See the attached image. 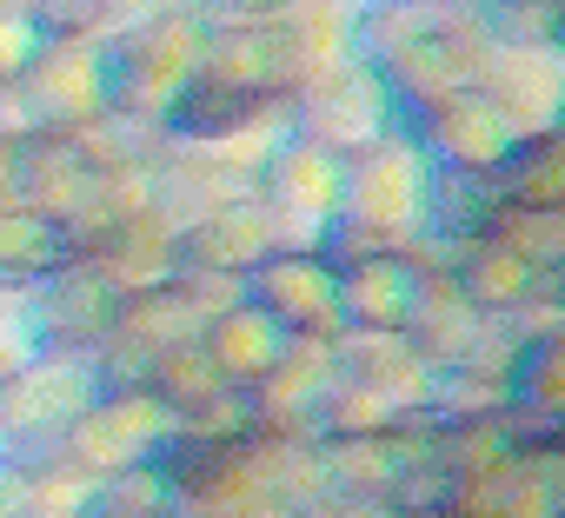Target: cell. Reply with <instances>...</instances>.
I'll return each instance as SVG.
<instances>
[{"instance_id": "cell-18", "label": "cell", "mask_w": 565, "mask_h": 518, "mask_svg": "<svg viewBox=\"0 0 565 518\" xmlns=\"http://www.w3.org/2000/svg\"><path fill=\"white\" fill-rule=\"evenodd\" d=\"M413 287H419V273H413L406 246L333 259L340 326H360V333H406V313H413Z\"/></svg>"}, {"instance_id": "cell-48", "label": "cell", "mask_w": 565, "mask_h": 518, "mask_svg": "<svg viewBox=\"0 0 565 518\" xmlns=\"http://www.w3.org/2000/svg\"><path fill=\"white\" fill-rule=\"evenodd\" d=\"M545 452H552V458H565V425H558V432L545 439Z\"/></svg>"}, {"instance_id": "cell-25", "label": "cell", "mask_w": 565, "mask_h": 518, "mask_svg": "<svg viewBox=\"0 0 565 518\" xmlns=\"http://www.w3.org/2000/svg\"><path fill=\"white\" fill-rule=\"evenodd\" d=\"M87 180H94V166H87V153H81L74 133L28 127V140H21V206L47 213L61 226L74 213V199L87 193Z\"/></svg>"}, {"instance_id": "cell-27", "label": "cell", "mask_w": 565, "mask_h": 518, "mask_svg": "<svg viewBox=\"0 0 565 518\" xmlns=\"http://www.w3.org/2000/svg\"><path fill=\"white\" fill-rule=\"evenodd\" d=\"M499 206H505V199H499L492 180L433 166V186H426V239H439V246L452 252V246L492 233V213H499Z\"/></svg>"}, {"instance_id": "cell-50", "label": "cell", "mask_w": 565, "mask_h": 518, "mask_svg": "<svg viewBox=\"0 0 565 518\" xmlns=\"http://www.w3.org/2000/svg\"><path fill=\"white\" fill-rule=\"evenodd\" d=\"M0 94H8V87H0Z\"/></svg>"}, {"instance_id": "cell-12", "label": "cell", "mask_w": 565, "mask_h": 518, "mask_svg": "<svg viewBox=\"0 0 565 518\" xmlns=\"http://www.w3.org/2000/svg\"><path fill=\"white\" fill-rule=\"evenodd\" d=\"M14 100H21L28 127H54V133H81L87 120H100L107 114L100 41H47L41 34V54L14 80Z\"/></svg>"}, {"instance_id": "cell-42", "label": "cell", "mask_w": 565, "mask_h": 518, "mask_svg": "<svg viewBox=\"0 0 565 518\" xmlns=\"http://www.w3.org/2000/svg\"><path fill=\"white\" fill-rule=\"evenodd\" d=\"M107 8V34L134 28V21H153V14H173V8H193V0H100Z\"/></svg>"}, {"instance_id": "cell-24", "label": "cell", "mask_w": 565, "mask_h": 518, "mask_svg": "<svg viewBox=\"0 0 565 518\" xmlns=\"http://www.w3.org/2000/svg\"><path fill=\"white\" fill-rule=\"evenodd\" d=\"M452 280H459V293L472 300V313H486V320H505V313H519L532 293H539V267L525 252H512L499 233H479V239H466V246H452Z\"/></svg>"}, {"instance_id": "cell-31", "label": "cell", "mask_w": 565, "mask_h": 518, "mask_svg": "<svg viewBox=\"0 0 565 518\" xmlns=\"http://www.w3.org/2000/svg\"><path fill=\"white\" fill-rule=\"evenodd\" d=\"M446 0H353V61L380 67L393 47H406Z\"/></svg>"}, {"instance_id": "cell-26", "label": "cell", "mask_w": 565, "mask_h": 518, "mask_svg": "<svg viewBox=\"0 0 565 518\" xmlns=\"http://www.w3.org/2000/svg\"><path fill=\"white\" fill-rule=\"evenodd\" d=\"M279 346H287V333H279L259 306H226V313H213L206 326H200V353H206V366L226 379V386H253L273 359H279Z\"/></svg>"}, {"instance_id": "cell-46", "label": "cell", "mask_w": 565, "mask_h": 518, "mask_svg": "<svg viewBox=\"0 0 565 518\" xmlns=\"http://www.w3.org/2000/svg\"><path fill=\"white\" fill-rule=\"evenodd\" d=\"M552 47H565V0H552Z\"/></svg>"}, {"instance_id": "cell-14", "label": "cell", "mask_w": 565, "mask_h": 518, "mask_svg": "<svg viewBox=\"0 0 565 518\" xmlns=\"http://www.w3.org/2000/svg\"><path fill=\"white\" fill-rule=\"evenodd\" d=\"M200 326H206V313H200L173 280H167V287H147V293H127L120 313H114V326H107V339H100V353H94L100 386L147 379V366H153L160 353H173V346H193Z\"/></svg>"}, {"instance_id": "cell-15", "label": "cell", "mask_w": 565, "mask_h": 518, "mask_svg": "<svg viewBox=\"0 0 565 518\" xmlns=\"http://www.w3.org/2000/svg\"><path fill=\"white\" fill-rule=\"evenodd\" d=\"M479 94L499 107V120L512 127V140L552 133L565 127V47L532 41V47H492Z\"/></svg>"}, {"instance_id": "cell-9", "label": "cell", "mask_w": 565, "mask_h": 518, "mask_svg": "<svg viewBox=\"0 0 565 518\" xmlns=\"http://www.w3.org/2000/svg\"><path fill=\"white\" fill-rule=\"evenodd\" d=\"M114 313H120V293L87 267L81 252H67L41 287L21 293V320H28L34 353H100Z\"/></svg>"}, {"instance_id": "cell-13", "label": "cell", "mask_w": 565, "mask_h": 518, "mask_svg": "<svg viewBox=\"0 0 565 518\" xmlns=\"http://www.w3.org/2000/svg\"><path fill=\"white\" fill-rule=\"evenodd\" d=\"M153 472L167 478L173 518H200V511H220V505H239V498L259 492L253 432L246 439H186V432H167V445L153 452Z\"/></svg>"}, {"instance_id": "cell-47", "label": "cell", "mask_w": 565, "mask_h": 518, "mask_svg": "<svg viewBox=\"0 0 565 518\" xmlns=\"http://www.w3.org/2000/svg\"><path fill=\"white\" fill-rule=\"evenodd\" d=\"M0 14H34V0H0Z\"/></svg>"}, {"instance_id": "cell-20", "label": "cell", "mask_w": 565, "mask_h": 518, "mask_svg": "<svg viewBox=\"0 0 565 518\" xmlns=\"http://www.w3.org/2000/svg\"><path fill=\"white\" fill-rule=\"evenodd\" d=\"M505 425H512L519 445H545V439L565 425V320H552L545 333L519 339Z\"/></svg>"}, {"instance_id": "cell-16", "label": "cell", "mask_w": 565, "mask_h": 518, "mask_svg": "<svg viewBox=\"0 0 565 518\" xmlns=\"http://www.w3.org/2000/svg\"><path fill=\"white\" fill-rule=\"evenodd\" d=\"M200 74L226 80V87H246V94H273V100H294V87L307 80V67L294 54V34L279 21H220V28H206Z\"/></svg>"}, {"instance_id": "cell-45", "label": "cell", "mask_w": 565, "mask_h": 518, "mask_svg": "<svg viewBox=\"0 0 565 518\" xmlns=\"http://www.w3.org/2000/svg\"><path fill=\"white\" fill-rule=\"evenodd\" d=\"M200 518H294L279 498H266V492H253V498H239V505H220V511H200Z\"/></svg>"}, {"instance_id": "cell-4", "label": "cell", "mask_w": 565, "mask_h": 518, "mask_svg": "<svg viewBox=\"0 0 565 518\" xmlns=\"http://www.w3.org/2000/svg\"><path fill=\"white\" fill-rule=\"evenodd\" d=\"M253 199L266 206L279 246H320L327 226L340 219V199H347V160L287 127L273 140L266 166L253 173Z\"/></svg>"}, {"instance_id": "cell-36", "label": "cell", "mask_w": 565, "mask_h": 518, "mask_svg": "<svg viewBox=\"0 0 565 518\" xmlns=\"http://www.w3.org/2000/svg\"><path fill=\"white\" fill-rule=\"evenodd\" d=\"M406 412L399 406H386L373 386H360V379H333L327 386V406H320V432H386V425H399Z\"/></svg>"}, {"instance_id": "cell-44", "label": "cell", "mask_w": 565, "mask_h": 518, "mask_svg": "<svg viewBox=\"0 0 565 518\" xmlns=\"http://www.w3.org/2000/svg\"><path fill=\"white\" fill-rule=\"evenodd\" d=\"M21 140L28 133H0V206H21Z\"/></svg>"}, {"instance_id": "cell-33", "label": "cell", "mask_w": 565, "mask_h": 518, "mask_svg": "<svg viewBox=\"0 0 565 518\" xmlns=\"http://www.w3.org/2000/svg\"><path fill=\"white\" fill-rule=\"evenodd\" d=\"M87 498H94V478L74 458H61V452L28 458V505H21V518H81Z\"/></svg>"}, {"instance_id": "cell-37", "label": "cell", "mask_w": 565, "mask_h": 518, "mask_svg": "<svg viewBox=\"0 0 565 518\" xmlns=\"http://www.w3.org/2000/svg\"><path fill=\"white\" fill-rule=\"evenodd\" d=\"M472 14L499 47H532L552 41V0H472Z\"/></svg>"}, {"instance_id": "cell-49", "label": "cell", "mask_w": 565, "mask_h": 518, "mask_svg": "<svg viewBox=\"0 0 565 518\" xmlns=\"http://www.w3.org/2000/svg\"><path fill=\"white\" fill-rule=\"evenodd\" d=\"M552 293H558V300H565V267H558V273H552Z\"/></svg>"}, {"instance_id": "cell-10", "label": "cell", "mask_w": 565, "mask_h": 518, "mask_svg": "<svg viewBox=\"0 0 565 518\" xmlns=\"http://www.w3.org/2000/svg\"><path fill=\"white\" fill-rule=\"evenodd\" d=\"M399 127L419 140V153L446 173H479L492 180L512 153V127L499 120V107L479 94V87H459V94H439V100H419L399 114Z\"/></svg>"}, {"instance_id": "cell-38", "label": "cell", "mask_w": 565, "mask_h": 518, "mask_svg": "<svg viewBox=\"0 0 565 518\" xmlns=\"http://www.w3.org/2000/svg\"><path fill=\"white\" fill-rule=\"evenodd\" d=\"M173 432H186V439H246V432H253V419H246V392H239V386L206 392L200 406H186V412L173 419Z\"/></svg>"}, {"instance_id": "cell-21", "label": "cell", "mask_w": 565, "mask_h": 518, "mask_svg": "<svg viewBox=\"0 0 565 518\" xmlns=\"http://www.w3.org/2000/svg\"><path fill=\"white\" fill-rule=\"evenodd\" d=\"M81 259L127 300V293H147V287H167L173 280V267H180V233L147 206V213L120 219L114 233H100Z\"/></svg>"}, {"instance_id": "cell-22", "label": "cell", "mask_w": 565, "mask_h": 518, "mask_svg": "<svg viewBox=\"0 0 565 518\" xmlns=\"http://www.w3.org/2000/svg\"><path fill=\"white\" fill-rule=\"evenodd\" d=\"M333 359H340V379L373 386L399 412H426L433 406V366L413 353L406 333H360V326H347L333 339Z\"/></svg>"}, {"instance_id": "cell-5", "label": "cell", "mask_w": 565, "mask_h": 518, "mask_svg": "<svg viewBox=\"0 0 565 518\" xmlns=\"http://www.w3.org/2000/svg\"><path fill=\"white\" fill-rule=\"evenodd\" d=\"M492 47H499V41L486 34V21H479L472 8H439L406 47H393V54L380 61V80H386V94H393L399 114H406V107H419V100L479 87Z\"/></svg>"}, {"instance_id": "cell-1", "label": "cell", "mask_w": 565, "mask_h": 518, "mask_svg": "<svg viewBox=\"0 0 565 518\" xmlns=\"http://www.w3.org/2000/svg\"><path fill=\"white\" fill-rule=\"evenodd\" d=\"M426 186H433V160L419 153V140L406 127H386L360 153H347V199H340V219L327 226L320 252L353 259V252H386V246L419 239Z\"/></svg>"}, {"instance_id": "cell-8", "label": "cell", "mask_w": 565, "mask_h": 518, "mask_svg": "<svg viewBox=\"0 0 565 518\" xmlns=\"http://www.w3.org/2000/svg\"><path fill=\"white\" fill-rule=\"evenodd\" d=\"M246 306H259L287 339H340V293L333 259L320 246H273L246 273Z\"/></svg>"}, {"instance_id": "cell-7", "label": "cell", "mask_w": 565, "mask_h": 518, "mask_svg": "<svg viewBox=\"0 0 565 518\" xmlns=\"http://www.w3.org/2000/svg\"><path fill=\"white\" fill-rule=\"evenodd\" d=\"M173 419L167 406L140 386V379H120V386H100L87 399V412L61 432V458H74L87 478H107V472H127V465H147L160 445H167Z\"/></svg>"}, {"instance_id": "cell-3", "label": "cell", "mask_w": 565, "mask_h": 518, "mask_svg": "<svg viewBox=\"0 0 565 518\" xmlns=\"http://www.w3.org/2000/svg\"><path fill=\"white\" fill-rule=\"evenodd\" d=\"M94 392H100L94 353H28L21 366L0 373V445L21 458L54 452Z\"/></svg>"}, {"instance_id": "cell-23", "label": "cell", "mask_w": 565, "mask_h": 518, "mask_svg": "<svg viewBox=\"0 0 565 518\" xmlns=\"http://www.w3.org/2000/svg\"><path fill=\"white\" fill-rule=\"evenodd\" d=\"M273 246H279V239H273V219H266V206L246 193V199H233V206H220V213H206V219H193V226L180 233V267H213V273L246 280Z\"/></svg>"}, {"instance_id": "cell-28", "label": "cell", "mask_w": 565, "mask_h": 518, "mask_svg": "<svg viewBox=\"0 0 565 518\" xmlns=\"http://www.w3.org/2000/svg\"><path fill=\"white\" fill-rule=\"evenodd\" d=\"M67 259V239L47 213L34 206H0V293H28L41 287Z\"/></svg>"}, {"instance_id": "cell-32", "label": "cell", "mask_w": 565, "mask_h": 518, "mask_svg": "<svg viewBox=\"0 0 565 518\" xmlns=\"http://www.w3.org/2000/svg\"><path fill=\"white\" fill-rule=\"evenodd\" d=\"M74 140H81L94 173H114V166H153L160 147H167V127H147V120H127V114H100Z\"/></svg>"}, {"instance_id": "cell-40", "label": "cell", "mask_w": 565, "mask_h": 518, "mask_svg": "<svg viewBox=\"0 0 565 518\" xmlns=\"http://www.w3.org/2000/svg\"><path fill=\"white\" fill-rule=\"evenodd\" d=\"M41 54V28L34 14H0V87H14L28 74V61Z\"/></svg>"}, {"instance_id": "cell-29", "label": "cell", "mask_w": 565, "mask_h": 518, "mask_svg": "<svg viewBox=\"0 0 565 518\" xmlns=\"http://www.w3.org/2000/svg\"><path fill=\"white\" fill-rule=\"evenodd\" d=\"M505 206H565V127L512 140L505 166L492 173Z\"/></svg>"}, {"instance_id": "cell-34", "label": "cell", "mask_w": 565, "mask_h": 518, "mask_svg": "<svg viewBox=\"0 0 565 518\" xmlns=\"http://www.w3.org/2000/svg\"><path fill=\"white\" fill-rule=\"evenodd\" d=\"M81 518H173V498H167V478L147 465H127V472H107L94 478V498Z\"/></svg>"}, {"instance_id": "cell-39", "label": "cell", "mask_w": 565, "mask_h": 518, "mask_svg": "<svg viewBox=\"0 0 565 518\" xmlns=\"http://www.w3.org/2000/svg\"><path fill=\"white\" fill-rule=\"evenodd\" d=\"M173 287L213 320V313H226V306H239L246 300V280H233V273H213V267H173Z\"/></svg>"}, {"instance_id": "cell-2", "label": "cell", "mask_w": 565, "mask_h": 518, "mask_svg": "<svg viewBox=\"0 0 565 518\" xmlns=\"http://www.w3.org/2000/svg\"><path fill=\"white\" fill-rule=\"evenodd\" d=\"M200 41H206V21H200L193 8H173V14H153V21H134V28L107 34V41H100L107 114L167 127L173 100H180L186 80L200 74Z\"/></svg>"}, {"instance_id": "cell-43", "label": "cell", "mask_w": 565, "mask_h": 518, "mask_svg": "<svg viewBox=\"0 0 565 518\" xmlns=\"http://www.w3.org/2000/svg\"><path fill=\"white\" fill-rule=\"evenodd\" d=\"M21 505H28V458L0 445V518H21Z\"/></svg>"}, {"instance_id": "cell-35", "label": "cell", "mask_w": 565, "mask_h": 518, "mask_svg": "<svg viewBox=\"0 0 565 518\" xmlns=\"http://www.w3.org/2000/svg\"><path fill=\"white\" fill-rule=\"evenodd\" d=\"M140 386H147V392L167 406V419H180L186 406H200V399H206V392H220L226 379L206 366V353H200V339H193V346H173V353H160V359L147 366V379H140Z\"/></svg>"}, {"instance_id": "cell-19", "label": "cell", "mask_w": 565, "mask_h": 518, "mask_svg": "<svg viewBox=\"0 0 565 518\" xmlns=\"http://www.w3.org/2000/svg\"><path fill=\"white\" fill-rule=\"evenodd\" d=\"M246 193H253V180L233 173L226 160H213V153L193 147V140H167L160 160H153V213H160L173 233H186L193 219H206V213H220V206H233V199H246Z\"/></svg>"}, {"instance_id": "cell-17", "label": "cell", "mask_w": 565, "mask_h": 518, "mask_svg": "<svg viewBox=\"0 0 565 518\" xmlns=\"http://www.w3.org/2000/svg\"><path fill=\"white\" fill-rule=\"evenodd\" d=\"M313 452H320V472H327L333 498H373V505L393 498V485H399L406 465H426V452H419V412H406L386 432H320Z\"/></svg>"}, {"instance_id": "cell-41", "label": "cell", "mask_w": 565, "mask_h": 518, "mask_svg": "<svg viewBox=\"0 0 565 518\" xmlns=\"http://www.w3.org/2000/svg\"><path fill=\"white\" fill-rule=\"evenodd\" d=\"M294 0H193V14L206 21V28H220V21H279Z\"/></svg>"}, {"instance_id": "cell-6", "label": "cell", "mask_w": 565, "mask_h": 518, "mask_svg": "<svg viewBox=\"0 0 565 518\" xmlns=\"http://www.w3.org/2000/svg\"><path fill=\"white\" fill-rule=\"evenodd\" d=\"M287 127L307 133L313 147H327V153L347 160V153H360L366 140H380L386 127H399V100L386 94L380 67H366V61H340V67H327V74H313V80L294 87V100H287Z\"/></svg>"}, {"instance_id": "cell-11", "label": "cell", "mask_w": 565, "mask_h": 518, "mask_svg": "<svg viewBox=\"0 0 565 518\" xmlns=\"http://www.w3.org/2000/svg\"><path fill=\"white\" fill-rule=\"evenodd\" d=\"M340 379L333 339H287L279 359L246 386V419L259 439H320L327 386Z\"/></svg>"}, {"instance_id": "cell-30", "label": "cell", "mask_w": 565, "mask_h": 518, "mask_svg": "<svg viewBox=\"0 0 565 518\" xmlns=\"http://www.w3.org/2000/svg\"><path fill=\"white\" fill-rule=\"evenodd\" d=\"M279 28L294 34V54H300L307 80L353 61V0H294V8L279 14Z\"/></svg>"}]
</instances>
